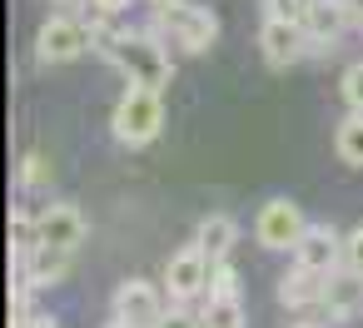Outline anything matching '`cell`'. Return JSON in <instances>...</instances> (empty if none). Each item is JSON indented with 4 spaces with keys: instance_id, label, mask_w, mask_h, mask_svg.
<instances>
[{
    "instance_id": "17",
    "label": "cell",
    "mask_w": 363,
    "mask_h": 328,
    "mask_svg": "<svg viewBox=\"0 0 363 328\" xmlns=\"http://www.w3.org/2000/svg\"><path fill=\"white\" fill-rule=\"evenodd\" d=\"M199 318H204V328H244V298L239 293L234 298H204Z\"/></svg>"
},
{
    "instance_id": "13",
    "label": "cell",
    "mask_w": 363,
    "mask_h": 328,
    "mask_svg": "<svg viewBox=\"0 0 363 328\" xmlns=\"http://www.w3.org/2000/svg\"><path fill=\"white\" fill-rule=\"evenodd\" d=\"M194 244L219 264V259H229V249L239 244V219L234 214H224V209H214V214H204L199 224H194Z\"/></svg>"
},
{
    "instance_id": "1",
    "label": "cell",
    "mask_w": 363,
    "mask_h": 328,
    "mask_svg": "<svg viewBox=\"0 0 363 328\" xmlns=\"http://www.w3.org/2000/svg\"><path fill=\"white\" fill-rule=\"evenodd\" d=\"M105 65H115L125 75V85H145V90H164L174 80V60H169V45L155 35V30H125L105 55Z\"/></svg>"
},
{
    "instance_id": "15",
    "label": "cell",
    "mask_w": 363,
    "mask_h": 328,
    "mask_svg": "<svg viewBox=\"0 0 363 328\" xmlns=\"http://www.w3.org/2000/svg\"><path fill=\"white\" fill-rule=\"evenodd\" d=\"M303 30H308V55H333L338 50V35L348 30V21H343V11L328 0V6H313L308 11Z\"/></svg>"
},
{
    "instance_id": "10",
    "label": "cell",
    "mask_w": 363,
    "mask_h": 328,
    "mask_svg": "<svg viewBox=\"0 0 363 328\" xmlns=\"http://www.w3.org/2000/svg\"><path fill=\"white\" fill-rule=\"evenodd\" d=\"M363 313V273H353L348 264L333 268L323 278V308H318V323H348Z\"/></svg>"
},
{
    "instance_id": "24",
    "label": "cell",
    "mask_w": 363,
    "mask_h": 328,
    "mask_svg": "<svg viewBox=\"0 0 363 328\" xmlns=\"http://www.w3.org/2000/svg\"><path fill=\"white\" fill-rule=\"evenodd\" d=\"M333 6L343 11V21H348V30H363V0H333Z\"/></svg>"
},
{
    "instance_id": "5",
    "label": "cell",
    "mask_w": 363,
    "mask_h": 328,
    "mask_svg": "<svg viewBox=\"0 0 363 328\" xmlns=\"http://www.w3.org/2000/svg\"><path fill=\"white\" fill-rule=\"evenodd\" d=\"M209 278H214V259H209L194 239L164 259V293H169V303H179V308H189L194 298H204V293H209Z\"/></svg>"
},
{
    "instance_id": "27",
    "label": "cell",
    "mask_w": 363,
    "mask_h": 328,
    "mask_svg": "<svg viewBox=\"0 0 363 328\" xmlns=\"http://www.w3.org/2000/svg\"><path fill=\"white\" fill-rule=\"evenodd\" d=\"M105 328H130V323H120V318H110V323H105Z\"/></svg>"
},
{
    "instance_id": "18",
    "label": "cell",
    "mask_w": 363,
    "mask_h": 328,
    "mask_svg": "<svg viewBox=\"0 0 363 328\" xmlns=\"http://www.w3.org/2000/svg\"><path fill=\"white\" fill-rule=\"evenodd\" d=\"M264 6V21H294V26H303L308 21V0H259Z\"/></svg>"
},
{
    "instance_id": "23",
    "label": "cell",
    "mask_w": 363,
    "mask_h": 328,
    "mask_svg": "<svg viewBox=\"0 0 363 328\" xmlns=\"http://www.w3.org/2000/svg\"><path fill=\"white\" fill-rule=\"evenodd\" d=\"M348 268H353V273H363V224H358V229H348Z\"/></svg>"
},
{
    "instance_id": "30",
    "label": "cell",
    "mask_w": 363,
    "mask_h": 328,
    "mask_svg": "<svg viewBox=\"0 0 363 328\" xmlns=\"http://www.w3.org/2000/svg\"><path fill=\"white\" fill-rule=\"evenodd\" d=\"M55 328H60V323H55Z\"/></svg>"
},
{
    "instance_id": "20",
    "label": "cell",
    "mask_w": 363,
    "mask_h": 328,
    "mask_svg": "<svg viewBox=\"0 0 363 328\" xmlns=\"http://www.w3.org/2000/svg\"><path fill=\"white\" fill-rule=\"evenodd\" d=\"M239 293V268L229 264V259H219L214 264V278H209V293L204 298H234Z\"/></svg>"
},
{
    "instance_id": "2",
    "label": "cell",
    "mask_w": 363,
    "mask_h": 328,
    "mask_svg": "<svg viewBox=\"0 0 363 328\" xmlns=\"http://www.w3.org/2000/svg\"><path fill=\"white\" fill-rule=\"evenodd\" d=\"M164 45L184 50V55H204L219 40V16L209 6H194V0H169V6H150V26Z\"/></svg>"
},
{
    "instance_id": "29",
    "label": "cell",
    "mask_w": 363,
    "mask_h": 328,
    "mask_svg": "<svg viewBox=\"0 0 363 328\" xmlns=\"http://www.w3.org/2000/svg\"><path fill=\"white\" fill-rule=\"evenodd\" d=\"M55 6H65V0H55Z\"/></svg>"
},
{
    "instance_id": "16",
    "label": "cell",
    "mask_w": 363,
    "mask_h": 328,
    "mask_svg": "<svg viewBox=\"0 0 363 328\" xmlns=\"http://www.w3.org/2000/svg\"><path fill=\"white\" fill-rule=\"evenodd\" d=\"M333 154H338L348 169H363V115H358V110H348V115L338 120V130H333Z\"/></svg>"
},
{
    "instance_id": "19",
    "label": "cell",
    "mask_w": 363,
    "mask_h": 328,
    "mask_svg": "<svg viewBox=\"0 0 363 328\" xmlns=\"http://www.w3.org/2000/svg\"><path fill=\"white\" fill-rule=\"evenodd\" d=\"M50 179H55V164H50L40 149H30V154L21 159V184H26V189H35V184H50Z\"/></svg>"
},
{
    "instance_id": "4",
    "label": "cell",
    "mask_w": 363,
    "mask_h": 328,
    "mask_svg": "<svg viewBox=\"0 0 363 328\" xmlns=\"http://www.w3.org/2000/svg\"><path fill=\"white\" fill-rule=\"evenodd\" d=\"M303 229H308L303 204H294V199H284V194L264 199L259 214H254V244L269 249V254H294L298 239H303Z\"/></svg>"
},
{
    "instance_id": "12",
    "label": "cell",
    "mask_w": 363,
    "mask_h": 328,
    "mask_svg": "<svg viewBox=\"0 0 363 328\" xmlns=\"http://www.w3.org/2000/svg\"><path fill=\"white\" fill-rule=\"evenodd\" d=\"M323 278L328 273H313V268H289V273H279V303L289 308V313H298V318H313L318 323V308H323Z\"/></svg>"
},
{
    "instance_id": "6",
    "label": "cell",
    "mask_w": 363,
    "mask_h": 328,
    "mask_svg": "<svg viewBox=\"0 0 363 328\" xmlns=\"http://www.w3.org/2000/svg\"><path fill=\"white\" fill-rule=\"evenodd\" d=\"M169 313V293L150 278H120L110 293V318L130 323V328H160Z\"/></svg>"
},
{
    "instance_id": "7",
    "label": "cell",
    "mask_w": 363,
    "mask_h": 328,
    "mask_svg": "<svg viewBox=\"0 0 363 328\" xmlns=\"http://www.w3.org/2000/svg\"><path fill=\"white\" fill-rule=\"evenodd\" d=\"M85 50H95V35H90V26L80 16H50V21H40V30H35V60L40 65H70Z\"/></svg>"
},
{
    "instance_id": "14",
    "label": "cell",
    "mask_w": 363,
    "mask_h": 328,
    "mask_svg": "<svg viewBox=\"0 0 363 328\" xmlns=\"http://www.w3.org/2000/svg\"><path fill=\"white\" fill-rule=\"evenodd\" d=\"M70 259H75L70 249H45V244H40L26 264H16V273H21V278H30L35 288H55V283H65V278H70Z\"/></svg>"
},
{
    "instance_id": "8",
    "label": "cell",
    "mask_w": 363,
    "mask_h": 328,
    "mask_svg": "<svg viewBox=\"0 0 363 328\" xmlns=\"http://www.w3.org/2000/svg\"><path fill=\"white\" fill-rule=\"evenodd\" d=\"M294 264L298 268H313V273H333L348 264V234H338L333 224H308L298 249H294Z\"/></svg>"
},
{
    "instance_id": "3",
    "label": "cell",
    "mask_w": 363,
    "mask_h": 328,
    "mask_svg": "<svg viewBox=\"0 0 363 328\" xmlns=\"http://www.w3.org/2000/svg\"><path fill=\"white\" fill-rule=\"evenodd\" d=\"M164 130V90H145V85H125V95L110 110V135L125 149H145L155 145Z\"/></svg>"
},
{
    "instance_id": "26",
    "label": "cell",
    "mask_w": 363,
    "mask_h": 328,
    "mask_svg": "<svg viewBox=\"0 0 363 328\" xmlns=\"http://www.w3.org/2000/svg\"><path fill=\"white\" fill-rule=\"evenodd\" d=\"M289 328H323V323H313V318H298V323H289Z\"/></svg>"
},
{
    "instance_id": "22",
    "label": "cell",
    "mask_w": 363,
    "mask_h": 328,
    "mask_svg": "<svg viewBox=\"0 0 363 328\" xmlns=\"http://www.w3.org/2000/svg\"><path fill=\"white\" fill-rule=\"evenodd\" d=\"M160 328H204V318L199 313H189V308H179V303H169V313H164V323Z\"/></svg>"
},
{
    "instance_id": "28",
    "label": "cell",
    "mask_w": 363,
    "mask_h": 328,
    "mask_svg": "<svg viewBox=\"0 0 363 328\" xmlns=\"http://www.w3.org/2000/svg\"><path fill=\"white\" fill-rule=\"evenodd\" d=\"M145 6H169V0H145Z\"/></svg>"
},
{
    "instance_id": "25",
    "label": "cell",
    "mask_w": 363,
    "mask_h": 328,
    "mask_svg": "<svg viewBox=\"0 0 363 328\" xmlns=\"http://www.w3.org/2000/svg\"><path fill=\"white\" fill-rule=\"evenodd\" d=\"M90 6H95V11H105V16H125L135 0H90Z\"/></svg>"
},
{
    "instance_id": "9",
    "label": "cell",
    "mask_w": 363,
    "mask_h": 328,
    "mask_svg": "<svg viewBox=\"0 0 363 328\" xmlns=\"http://www.w3.org/2000/svg\"><path fill=\"white\" fill-rule=\"evenodd\" d=\"M259 55L269 70H289V65L308 60V30L294 21H264L259 26Z\"/></svg>"
},
{
    "instance_id": "11",
    "label": "cell",
    "mask_w": 363,
    "mask_h": 328,
    "mask_svg": "<svg viewBox=\"0 0 363 328\" xmlns=\"http://www.w3.org/2000/svg\"><path fill=\"white\" fill-rule=\"evenodd\" d=\"M35 229H40V244L45 249H80L85 244V234H90V224H85V214L75 209V204H45L40 214H35Z\"/></svg>"
},
{
    "instance_id": "21",
    "label": "cell",
    "mask_w": 363,
    "mask_h": 328,
    "mask_svg": "<svg viewBox=\"0 0 363 328\" xmlns=\"http://www.w3.org/2000/svg\"><path fill=\"white\" fill-rule=\"evenodd\" d=\"M338 95H343V105H348V110H358V115H363V60H353V65L343 70Z\"/></svg>"
}]
</instances>
